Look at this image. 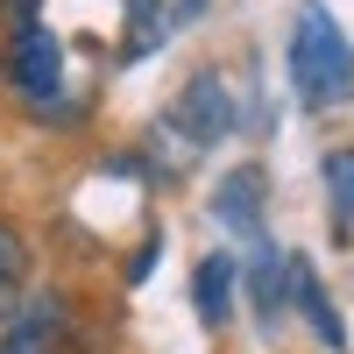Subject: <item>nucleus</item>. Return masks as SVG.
Listing matches in <instances>:
<instances>
[{
	"mask_svg": "<svg viewBox=\"0 0 354 354\" xmlns=\"http://www.w3.org/2000/svg\"><path fill=\"white\" fill-rule=\"evenodd\" d=\"M283 277H290V298L305 305V319L319 326V340H326V347L340 354V347H347V326H340V312L326 305V290H319V277L305 270V262H283Z\"/></svg>",
	"mask_w": 354,
	"mask_h": 354,
	"instance_id": "nucleus-5",
	"label": "nucleus"
},
{
	"mask_svg": "<svg viewBox=\"0 0 354 354\" xmlns=\"http://www.w3.org/2000/svg\"><path fill=\"white\" fill-rule=\"evenodd\" d=\"M248 277H255V312H262V319H277V312H283V283H290V277H283V262H277V248L262 241V234H255V270H248Z\"/></svg>",
	"mask_w": 354,
	"mask_h": 354,
	"instance_id": "nucleus-9",
	"label": "nucleus"
},
{
	"mask_svg": "<svg viewBox=\"0 0 354 354\" xmlns=\"http://www.w3.org/2000/svg\"><path fill=\"white\" fill-rule=\"evenodd\" d=\"M213 213H220L234 234H255V213H262V177H255V170H234L227 185L213 192Z\"/></svg>",
	"mask_w": 354,
	"mask_h": 354,
	"instance_id": "nucleus-6",
	"label": "nucleus"
},
{
	"mask_svg": "<svg viewBox=\"0 0 354 354\" xmlns=\"http://www.w3.org/2000/svg\"><path fill=\"white\" fill-rule=\"evenodd\" d=\"M192 305L213 319V326L227 319V305H234V262H227V255H205V262H198V277H192Z\"/></svg>",
	"mask_w": 354,
	"mask_h": 354,
	"instance_id": "nucleus-7",
	"label": "nucleus"
},
{
	"mask_svg": "<svg viewBox=\"0 0 354 354\" xmlns=\"http://www.w3.org/2000/svg\"><path fill=\"white\" fill-rule=\"evenodd\" d=\"M15 85H21V100L28 106H64V50H57V36H50V28H36V21H28L21 28V36H15Z\"/></svg>",
	"mask_w": 354,
	"mask_h": 354,
	"instance_id": "nucleus-2",
	"label": "nucleus"
},
{
	"mask_svg": "<svg viewBox=\"0 0 354 354\" xmlns=\"http://www.w3.org/2000/svg\"><path fill=\"white\" fill-rule=\"evenodd\" d=\"M177 128H185L198 149L234 128V106H227V78H220V71H205V78L185 85V100H177Z\"/></svg>",
	"mask_w": 354,
	"mask_h": 354,
	"instance_id": "nucleus-4",
	"label": "nucleus"
},
{
	"mask_svg": "<svg viewBox=\"0 0 354 354\" xmlns=\"http://www.w3.org/2000/svg\"><path fill=\"white\" fill-rule=\"evenodd\" d=\"M71 326H64V305L36 290V298H21L8 319H0V354H64Z\"/></svg>",
	"mask_w": 354,
	"mask_h": 354,
	"instance_id": "nucleus-3",
	"label": "nucleus"
},
{
	"mask_svg": "<svg viewBox=\"0 0 354 354\" xmlns=\"http://www.w3.org/2000/svg\"><path fill=\"white\" fill-rule=\"evenodd\" d=\"M326 185H333V220H340V234H354V149L326 156Z\"/></svg>",
	"mask_w": 354,
	"mask_h": 354,
	"instance_id": "nucleus-10",
	"label": "nucleus"
},
{
	"mask_svg": "<svg viewBox=\"0 0 354 354\" xmlns=\"http://www.w3.org/2000/svg\"><path fill=\"white\" fill-rule=\"evenodd\" d=\"M290 78H298V93L312 106H333L354 93V50L326 8H305L298 28H290Z\"/></svg>",
	"mask_w": 354,
	"mask_h": 354,
	"instance_id": "nucleus-1",
	"label": "nucleus"
},
{
	"mask_svg": "<svg viewBox=\"0 0 354 354\" xmlns=\"http://www.w3.org/2000/svg\"><path fill=\"white\" fill-rule=\"evenodd\" d=\"M36 8H43V0H8V15H15L21 28H28V21H36Z\"/></svg>",
	"mask_w": 354,
	"mask_h": 354,
	"instance_id": "nucleus-11",
	"label": "nucleus"
},
{
	"mask_svg": "<svg viewBox=\"0 0 354 354\" xmlns=\"http://www.w3.org/2000/svg\"><path fill=\"white\" fill-rule=\"evenodd\" d=\"M21 298H28V241L0 227V312H15Z\"/></svg>",
	"mask_w": 354,
	"mask_h": 354,
	"instance_id": "nucleus-8",
	"label": "nucleus"
}]
</instances>
